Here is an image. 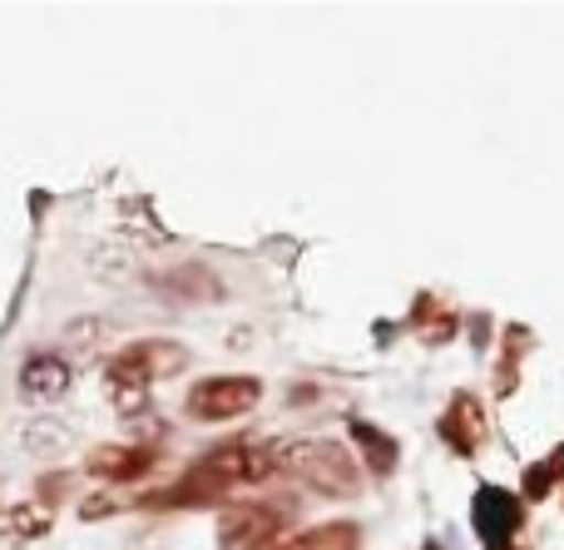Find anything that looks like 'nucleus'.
<instances>
[{
	"instance_id": "39448f33",
	"label": "nucleus",
	"mask_w": 564,
	"mask_h": 550,
	"mask_svg": "<svg viewBox=\"0 0 564 550\" xmlns=\"http://www.w3.org/2000/svg\"><path fill=\"white\" fill-rule=\"evenodd\" d=\"M25 377H45V382H40V392H59V382H65V367H55V363H50V367H30Z\"/></svg>"
},
{
	"instance_id": "f03ea898",
	"label": "nucleus",
	"mask_w": 564,
	"mask_h": 550,
	"mask_svg": "<svg viewBox=\"0 0 564 550\" xmlns=\"http://www.w3.org/2000/svg\"><path fill=\"white\" fill-rule=\"evenodd\" d=\"M178 363H184V353H178V347L139 343V347H129L119 363H109V382H115V387H144V382H154L159 373H174Z\"/></svg>"
},
{
	"instance_id": "20e7f679",
	"label": "nucleus",
	"mask_w": 564,
	"mask_h": 550,
	"mask_svg": "<svg viewBox=\"0 0 564 550\" xmlns=\"http://www.w3.org/2000/svg\"><path fill=\"white\" fill-rule=\"evenodd\" d=\"M149 462H154V452H144V446H124V452H99L95 456V472L129 482V476H144Z\"/></svg>"
},
{
	"instance_id": "7ed1b4c3",
	"label": "nucleus",
	"mask_w": 564,
	"mask_h": 550,
	"mask_svg": "<svg viewBox=\"0 0 564 550\" xmlns=\"http://www.w3.org/2000/svg\"><path fill=\"white\" fill-rule=\"evenodd\" d=\"M516 502H510L506 492H486L480 496V511H476V521H480V531L490 536V546H506V536H510V526H516Z\"/></svg>"
},
{
	"instance_id": "f257e3e1",
	"label": "nucleus",
	"mask_w": 564,
	"mask_h": 550,
	"mask_svg": "<svg viewBox=\"0 0 564 550\" xmlns=\"http://www.w3.org/2000/svg\"><path fill=\"white\" fill-rule=\"evenodd\" d=\"M258 402V382L253 377H214V382H198L188 407L208 422H224V417H238Z\"/></svg>"
}]
</instances>
